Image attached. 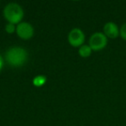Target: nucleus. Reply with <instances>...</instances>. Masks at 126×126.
I'll list each match as a JSON object with an SVG mask.
<instances>
[{
	"mask_svg": "<svg viewBox=\"0 0 126 126\" xmlns=\"http://www.w3.org/2000/svg\"><path fill=\"white\" fill-rule=\"evenodd\" d=\"M4 59L11 67H22L28 60V52L23 47L19 46L11 47L5 52Z\"/></svg>",
	"mask_w": 126,
	"mask_h": 126,
	"instance_id": "f257e3e1",
	"label": "nucleus"
},
{
	"mask_svg": "<svg viewBox=\"0 0 126 126\" xmlns=\"http://www.w3.org/2000/svg\"><path fill=\"white\" fill-rule=\"evenodd\" d=\"M3 15L8 23L17 25L18 23H22L24 16V11L20 4L16 3H9L4 8Z\"/></svg>",
	"mask_w": 126,
	"mask_h": 126,
	"instance_id": "f03ea898",
	"label": "nucleus"
},
{
	"mask_svg": "<svg viewBox=\"0 0 126 126\" xmlns=\"http://www.w3.org/2000/svg\"><path fill=\"white\" fill-rule=\"evenodd\" d=\"M108 44V38L105 35L103 32H95L92 34L89 38V44L93 51H101Z\"/></svg>",
	"mask_w": 126,
	"mask_h": 126,
	"instance_id": "7ed1b4c3",
	"label": "nucleus"
},
{
	"mask_svg": "<svg viewBox=\"0 0 126 126\" xmlns=\"http://www.w3.org/2000/svg\"><path fill=\"white\" fill-rule=\"evenodd\" d=\"M86 35L79 28H74L70 30L67 35L68 43L74 47H79L84 45Z\"/></svg>",
	"mask_w": 126,
	"mask_h": 126,
	"instance_id": "20e7f679",
	"label": "nucleus"
},
{
	"mask_svg": "<svg viewBox=\"0 0 126 126\" xmlns=\"http://www.w3.org/2000/svg\"><path fill=\"white\" fill-rule=\"evenodd\" d=\"M16 33L19 38L23 40H30L34 36V27L27 22H22L16 25Z\"/></svg>",
	"mask_w": 126,
	"mask_h": 126,
	"instance_id": "39448f33",
	"label": "nucleus"
},
{
	"mask_svg": "<svg viewBox=\"0 0 126 126\" xmlns=\"http://www.w3.org/2000/svg\"><path fill=\"white\" fill-rule=\"evenodd\" d=\"M103 33L108 39H116L119 36L120 28L114 22H107L103 27Z\"/></svg>",
	"mask_w": 126,
	"mask_h": 126,
	"instance_id": "423d86ee",
	"label": "nucleus"
},
{
	"mask_svg": "<svg viewBox=\"0 0 126 126\" xmlns=\"http://www.w3.org/2000/svg\"><path fill=\"white\" fill-rule=\"evenodd\" d=\"M92 53H93V50H92L91 47L89 45H84L80 46L78 49V54L80 57L82 58H88L91 56Z\"/></svg>",
	"mask_w": 126,
	"mask_h": 126,
	"instance_id": "0eeeda50",
	"label": "nucleus"
},
{
	"mask_svg": "<svg viewBox=\"0 0 126 126\" xmlns=\"http://www.w3.org/2000/svg\"><path fill=\"white\" fill-rule=\"evenodd\" d=\"M47 79L45 75H36L32 80L33 85L35 87H41V86H44L47 82Z\"/></svg>",
	"mask_w": 126,
	"mask_h": 126,
	"instance_id": "6e6552de",
	"label": "nucleus"
},
{
	"mask_svg": "<svg viewBox=\"0 0 126 126\" xmlns=\"http://www.w3.org/2000/svg\"><path fill=\"white\" fill-rule=\"evenodd\" d=\"M16 26L15 24H12V23H7V24L4 26V30H5L6 33L8 34H13L16 32Z\"/></svg>",
	"mask_w": 126,
	"mask_h": 126,
	"instance_id": "1a4fd4ad",
	"label": "nucleus"
},
{
	"mask_svg": "<svg viewBox=\"0 0 126 126\" xmlns=\"http://www.w3.org/2000/svg\"><path fill=\"white\" fill-rule=\"evenodd\" d=\"M119 36L123 39V40L126 41V23H124L122 26L120 27V34Z\"/></svg>",
	"mask_w": 126,
	"mask_h": 126,
	"instance_id": "9d476101",
	"label": "nucleus"
},
{
	"mask_svg": "<svg viewBox=\"0 0 126 126\" xmlns=\"http://www.w3.org/2000/svg\"><path fill=\"white\" fill-rule=\"evenodd\" d=\"M4 59H3V57L1 56V54H0V72H1V70L3 69V67H4Z\"/></svg>",
	"mask_w": 126,
	"mask_h": 126,
	"instance_id": "9b49d317",
	"label": "nucleus"
}]
</instances>
